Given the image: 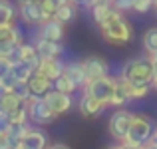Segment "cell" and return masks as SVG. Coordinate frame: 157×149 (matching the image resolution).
Here are the masks:
<instances>
[{"label": "cell", "mask_w": 157, "mask_h": 149, "mask_svg": "<svg viewBox=\"0 0 157 149\" xmlns=\"http://www.w3.org/2000/svg\"><path fill=\"white\" fill-rule=\"evenodd\" d=\"M100 28V34L101 38L105 40L107 44H111V46H125V44L131 42V38H133V28H131V24L127 22L125 18H123L121 12L115 10L113 16H111L109 20H105Z\"/></svg>", "instance_id": "6da1fadb"}, {"label": "cell", "mask_w": 157, "mask_h": 149, "mask_svg": "<svg viewBox=\"0 0 157 149\" xmlns=\"http://www.w3.org/2000/svg\"><path fill=\"white\" fill-rule=\"evenodd\" d=\"M121 78L129 80L131 84H141V86H151L155 80V66L149 56H139L131 58L123 64L121 68Z\"/></svg>", "instance_id": "7a4b0ae2"}, {"label": "cell", "mask_w": 157, "mask_h": 149, "mask_svg": "<svg viewBox=\"0 0 157 149\" xmlns=\"http://www.w3.org/2000/svg\"><path fill=\"white\" fill-rule=\"evenodd\" d=\"M153 131H155V125L147 115L143 113H135L133 115V123H131V129L127 133L125 141L127 143H133V145H145V143L151 141L153 137Z\"/></svg>", "instance_id": "3957f363"}, {"label": "cell", "mask_w": 157, "mask_h": 149, "mask_svg": "<svg viewBox=\"0 0 157 149\" xmlns=\"http://www.w3.org/2000/svg\"><path fill=\"white\" fill-rule=\"evenodd\" d=\"M26 105H28V113H30V121L36 123V125H50V123H54L60 117V115L48 105V101L44 97L32 96L26 101Z\"/></svg>", "instance_id": "277c9868"}, {"label": "cell", "mask_w": 157, "mask_h": 149, "mask_svg": "<svg viewBox=\"0 0 157 149\" xmlns=\"http://www.w3.org/2000/svg\"><path fill=\"white\" fill-rule=\"evenodd\" d=\"M84 94L100 99L107 107H111V99H113V94H115V78L105 76V78H100V80L88 82L84 86Z\"/></svg>", "instance_id": "5b68a950"}, {"label": "cell", "mask_w": 157, "mask_h": 149, "mask_svg": "<svg viewBox=\"0 0 157 149\" xmlns=\"http://www.w3.org/2000/svg\"><path fill=\"white\" fill-rule=\"evenodd\" d=\"M133 115L131 111L123 109V107H117V109L111 113L109 121H107V129H109V135L117 141H125L127 133L131 129V123H133Z\"/></svg>", "instance_id": "8992f818"}, {"label": "cell", "mask_w": 157, "mask_h": 149, "mask_svg": "<svg viewBox=\"0 0 157 149\" xmlns=\"http://www.w3.org/2000/svg\"><path fill=\"white\" fill-rule=\"evenodd\" d=\"M18 16L24 20L26 24L30 26H40L44 24L48 18L46 10H44L42 2H24V4H18Z\"/></svg>", "instance_id": "52a82bcc"}, {"label": "cell", "mask_w": 157, "mask_h": 149, "mask_svg": "<svg viewBox=\"0 0 157 149\" xmlns=\"http://www.w3.org/2000/svg\"><path fill=\"white\" fill-rule=\"evenodd\" d=\"M82 64H84L88 82L109 76V66H107V62L104 60V58H100V56H88V58L82 60Z\"/></svg>", "instance_id": "ba28073f"}, {"label": "cell", "mask_w": 157, "mask_h": 149, "mask_svg": "<svg viewBox=\"0 0 157 149\" xmlns=\"http://www.w3.org/2000/svg\"><path fill=\"white\" fill-rule=\"evenodd\" d=\"M48 101V105L56 111L58 115H64L68 113L70 109L74 107V99H72V94H64V92H58V90H52V92L46 94L44 97Z\"/></svg>", "instance_id": "9c48e42d"}, {"label": "cell", "mask_w": 157, "mask_h": 149, "mask_svg": "<svg viewBox=\"0 0 157 149\" xmlns=\"http://www.w3.org/2000/svg\"><path fill=\"white\" fill-rule=\"evenodd\" d=\"M64 34H66V24L60 22L58 18L46 20V22L40 24V28H38L40 38L52 40V42H62V40H64Z\"/></svg>", "instance_id": "30bf717a"}, {"label": "cell", "mask_w": 157, "mask_h": 149, "mask_svg": "<svg viewBox=\"0 0 157 149\" xmlns=\"http://www.w3.org/2000/svg\"><path fill=\"white\" fill-rule=\"evenodd\" d=\"M66 70V64L60 60V58H40V66L36 72L44 74L46 78H50L52 82H56L58 78L64 74Z\"/></svg>", "instance_id": "8fae6325"}, {"label": "cell", "mask_w": 157, "mask_h": 149, "mask_svg": "<svg viewBox=\"0 0 157 149\" xmlns=\"http://www.w3.org/2000/svg\"><path fill=\"white\" fill-rule=\"evenodd\" d=\"M105 103L104 101H100V99H96V97H92V96H88V94H84L80 99V113L84 115L86 119H94V117H98V115L101 113V111L105 109Z\"/></svg>", "instance_id": "7c38bea8"}, {"label": "cell", "mask_w": 157, "mask_h": 149, "mask_svg": "<svg viewBox=\"0 0 157 149\" xmlns=\"http://www.w3.org/2000/svg\"><path fill=\"white\" fill-rule=\"evenodd\" d=\"M28 86H30V92H32L34 97H46V94L54 90V82L50 78H46L44 74H40V72H36L34 76L30 78Z\"/></svg>", "instance_id": "4fadbf2b"}, {"label": "cell", "mask_w": 157, "mask_h": 149, "mask_svg": "<svg viewBox=\"0 0 157 149\" xmlns=\"http://www.w3.org/2000/svg\"><path fill=\"white\" fill-rule=\"evenodd\" d=\"M34 46L38 50L40 58H60L62 54H64V48H62L60 42H52V40L40 38V36H36Z\"/></svg>", "instance_id": "5bb4252c"}, {"label": "cell", "mask_w": 157, "mask_h": 149, "mask_svg": "<svg viewBox=\"0 0 157 149\" xmlns=\"http://www.w3.org/2000/svg\"><path fill=\"white\" fill-rule=\"evenodd\" d=\"M38 66H40V60L38 62H16V64L12 66V74L16 76V80H18V82L28 84L30 78L36 74Z\"/></svg>", "instance_id": "9a60e30c"}, {"label": "cell", "mask_w": 157, "mask_h": 149, "mask_svg": "<svg viewBox=\"0 0 157 149\" xmlns=\"http://www.w3.org/2000/svg\"><path fill=\"white\" fill-rule=\"evenodd\" d=\"M22 143L26 149H48L50 147L48 145V135L42 129H34V127H30V131L22 139Z\"/></svg>", "instance_id": "2e32d148"}, {"label": "cell", "mask_w": 157, "mask_h": 149, "mask_svg": "<svg viewBox=\"0 0 157 149\" xmlns=\"http://www.w3.org/2000/svg\"><path fill=\"white\" fill-rule=\"evenodd\" d=\"M90 10H92V18H94V22H96L98 26H101L105 20H109L111 16H113L115 8H113V4H111L109 0H101V2H98V4H96V6H92Z\"/></svg>", "instance_id": "e0dca14e"}, {"label": "cell", "mask_w": 157, "mask_h": 149, "mask_svg": "<svg viewBox=\"0 0 157 149\" xmlns=\"http://www.w3.org/2000/svg\"><path fill=\"white\" fill-rule=\"evenodd\" d=\"M22 105H26V101H24V99H20L16 94L2 92V97H0V113L10 115V113H14L16 109H20Z\"/></svg>", "instance_id": "ac0fdd59"}, {"label": "cell", "mask_w": 157, "mask_h": 149, "mask_svg": "<svg viewBox=\"0 0 157 149\" xmlns=\"http://www.w3.org/2000/svg\"><path fill=\"white\" fill-rule=\"evenodd\" d=\"M64 74L72 78L82 90H84V86L88 84V76H86V70H84V64H82V62H68Z\"/></svg>", "instance_id": "d6986e66"}, {"label": "cell", "mask_w": 157, "mask_h": 149, "mask_svg": "<svg viewBox=\"0 0 157 149\" xmlns=\"http://www.w3.org/2000/svg\"><path fill=\"white\" fill-rule=\"evenodd\" d=\"M76 14H78V2H76V0H70V2L64 4V6L58 8V12H56L54 18H58L60 22H64V24H70L74 18H76Z\"/></svg>", "instance_id": "ffe728a7"}, {"label": "cell", "mask_w": 157, "mask_h": 149, "mask_svg": "<svg viewBox=\"0 0 157 149\" xmlns=\"http://www.w3.org/2000/svg\"><path fill=\"white\" fill-rule=\"evenodd\" d=\"M18 8L10 0H0V24H12L16 20Z\"/></svg>", "instance_id": "44dd1931"}, {"label": "cell", "mask_w": 157, "mask_h": 149, "mask_svg": "<svg viewBox=\"0 0 157 149\" xmlns=\"http://www.w3.org/2000/svg\"><path fill=\"white\" fill-rule=\"evenodd\" d=\"M18 60L20 62H38L40 60V54L36 50L34 44H20L18 48Z\"/></svg>", "instance_id": "7402d4cb"}, {"label": "cell", "mask_w": 157, "mask_h": 149, "mask_svg": "<svg viewBox=\"0 0 157 149\" xmlns=\"http://www.w3.org/2000/svg\"><path fill=\"white\" fill-rule=\"evenodd\" d=\"M54 90H58V92H64V94H74L76 90H80V86H78L70 76L62 74V76L58 78L56 82H54Z\"/></svg>", "instance_id": "603a6c76"}, {"label": "cell", "mask_w": 157, "mask_h": 149, "mask_svg": "<svg viewBox=\"0 0 157 149\" xmlns=\"http://www.w3.org/2000/svg\"><path fill=\"white\" fill-rule=\"evenodd\" d=\"M143 50H145L147 56L157 54V26L149 28V30L143 34Z\"/></svg>", "instance_id": "cb8c5ba5"}, {"label": "cell", "mask_w": 157, "mask_h": 149, "mask_svg": "<svg viewBox=\"0 0 157 149\" xmlns=\"http://www.w3.org/2000/svg\"><path fill=\"white\" fill-rule=\"evenodd\" d=\"M18 86V80L12 72H6V74H0V88L2 92H14V88Z\"/></svg>", "instance_id": "d4e9b609"}, {"label": "cell", "mask_w": 157, "mask_h": 149, "mask_svg": "<svg viewBox=\"0 0 157 149\" xmlns=\"http://www.w3.org/2000/svg\"><path fill=\"white\" fill-rule=\"evenodd\" d=\"M153 6H155V0H135L133 12H137V14H145V12H149Z\"/></svg>", "instance_id": "484cf974"}, {"label": "cell", "mask_w": 157, "mask_h": 149, "mask_svg": "<svg viewBox=\"0 0 157 149\" xmlns=\"http://www.w3.org/2000/svg\"><path fill=\"white\" fill-rule=\"evenodd\" d=\"M113 8L117 12H121V14H125V12H133V4L135 0H113Z\"/></svg>", "instance_id": "4316f807"}, {"label": "cell", "mask_w": 157, "mask_h": 149, "mask_svg": "<svg viewBox=\"0 0 157 149\" xmlns=\"http://www.w3.org/2000/svg\"><path fill=\"white\" fill-rule=\"evenodd\" d=\"M119 149H143L141 145H133V143H127V141H119Z\"/></svg>", "instance_id": "83f0119b"}, {"label": "cell", "mask_w": 157, "mask_h": 149, "mask_svg": "<svg viewBox=\"0 0 157 149\" xmlns=\"http://www.w3.org/2000/svg\"><path fill=\"white\" fill-rule=\"evenodd\" d=\"M48 149H72L70 145H66V143H52Z\"/></svg>", "instance_id": "f1b7e54d"}, {"label": "cell", "mask_w": 157, "mask_h": 149, "mask_svg": "<svg viewBox=\"0 0 157 149\" xmlns=\"http://www.w3.org/2000/svg\"><path fill=\"white\" fill-rule=\"evenodd\" d=\"M143 149H157V143L149 141V143H145V145H143Z\"/></svg>", "instance_id": "f546056e"}, {"label": "cell", "mask_w": 157, "mask_h": 149, "mask_svg": "<svg viewBox=\"0 0 157 149\" xmlns=\"http://www.w3.org/2000/svg\"><path fill=\"white\" fill-rule=\"evenodd\" d=\"M151 60H153V66H155V76H157V56H149Z\"/></svg>", "instance_id": "4dcf8cb0"}, {"label": "cell", "mask_w": 157, "mask_h": 149, "mask_svg": "<svg viewBox=\"0 0 157 149\" xmlns=\"http://www.w3.org/2000/svg\"><path fill=\"white\" fill-rule=\"evenodd\" d=\"M18 4H24V2H42V0H16Z\"/></svg>", "instance_id": "1f68e13d"}, {"label": "cell", "mask_w": 157, "mask_h": 149, "mask_svg": "<svg viewBox=\"0 0 157 149\" xmlns=\"http://www.w3.org/2000/svg\"><path fill=\"white\" fill-rule=\"evenodd\" d=\"M12 149H26V147H24V143H22V141H20V143H18V145H14V147H12Z\"/></svg>", "instance_id": "d6a6232c"}, {"label": "cell", "mask_w": 157, "mask_h": 149, "mask_svg": "<svg viewBox=\"0 0 157 149\" xmlns=\"http://www.w3.org/2000/svg\"><path fill=\"white\" fill-rule=\"evenodd\" d=\"M151 141L157 143V127H155V131H153V137H151Z\"/></svg>", "instance_id": "836d02e7"}, {"label": "cell", "mask_w": 157, "mask_h": 149, "mask_svg": "<svg viewBox=\"0 0 157 149\" xmlns=\"http://www.w3.org/2000/svg\"><path fill=\"white\" fill-rule=\"evenodd\" d=\"M151 86H153V92H157V76H155V80H153V84H151Z\"/></svg>", "instance_id": "e575fe53"}, {"label": "cell", "mask_w": 157, "mask_h": 149, "mask_svg": "<svg viewBox=\"0 0 157 149\" xmlns=\"http://www.w3.org/2000/svg\"><path fill=\"white\" fill-rule=\"evenodd\" d=\"M105 149H119V145H111V147H105Z\"/></svg>", "instance_id": "d590c367"}, {"label": "cell", "mask_w": 157, "mask_h": 149, "mask_svg": "<svg viewBox=\"0 0 157 149\" xmlns=\"http://www.w3.org/2000/svg\"><path fill=\"white\" fill-rule=\"evenodd\" d=\"M153 8H155V12H157V0H155V6H153Z\"/></svg>", "instance_id": "8d00e7d4"}, {"label": "cell", "mask_w": 157, "mask_h": 149, "mask_svg": "<svg viewBox=\"0 0 157 149\" xmlns=\"http://www.w3.org/2000/svg\"><path fill=\"white\" fill-rule=\"evenodd\" d=\"M109 2H113V0H109Z\"/></svg>", "instance_id": "74e56055"}, {"label": "cell", "mask_w": 157, "mask_h": 149, "mask_svg": "<svg viewBox=\"0 0 157 149\" xmlns=\"http://www.w3.org/2000/svg\"><path fill=\"white\" fill-rule=\"evenodd\" d=\"M153 56H157V54H153Z\"/></svg>", "instance_id": "f35d334b"}]
</instances>
